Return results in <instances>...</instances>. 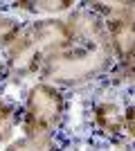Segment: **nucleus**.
I'll use <instances>...</instances> for the list:
<instances>
[{
  "instance_id": "obj_7",
  "label": "nucleus",
  "mask_w": 135,
  "mask_h": 151,
  "mask_svg": "<svg viewBox=\"0 0 135 151\" xmlns=\"http://www.w3.org/2000/svg\"><path fill=\"white\" fill-rule=\"evenodd\" d=\"M20 122V108L9 99H0V151L14 142V133Z\"/></svg>"
},
{
  "instance_id": "obj_1",
  "label": "nucleus",
  "mask_w": 135,
  "mask_h": 151,
  "mask_svg": "<svg viewBox=\"0 0 135 151\" xmlns=\"http://www.w3.org/2000/svg\"><path fill=\"white\" fill-rule=\"evenodd\" d=\"M65 20L74 29L77 43L47 59L39 72L41 81L54 83L63 90L88 86L104 77L115 63L106 25L99 16L88 9H74Z\"/></svg>"
},
{
  "instance_id": "obj_12",
  "label": "nucleus",
  "mask_w": 135,
  "mask_h": 151,
  "mask_svg": "<svg viewBox=\"0 0 135 151\" xmlns=\"http://www.w3.org/2000/svg\"><path fill=\"white\" fill-rule=\"evenodd\" d=\"M9 79V72H7V65H5V61H0V86Z\"/></svg>"
},
{
  "instance_id": "obj_6",
  "label": "nucleus",
  "mask_w": 135,
  "mask_h": 151,
  "mask_svg": "<svg viewBox=\"0 0 135 151\" xmlns=\"http://www.w3.org/2000/svg\"><path fill=\"white\" fill-rule=\"evenodd\" d=\"M16 9L29 16L39 18H59L61 14H70L77 9L74 0H27V2H16Z\"/></svg>"
},
{
  "instance_id": "obj_8",
  "label": "nucleus",
  "mask_w": 135,
  "mask_h": 151,
  "mask_svg": "<svg viewBox=\"0 0 135 151\" xmlns=\"http://www.w3.org/2000/svg\"><path fill=\"white\" fill-rule=\"evenodd\" d=\"M5 151H59L56 138H16Z\"/></svg>"
},
{
  "instance_id": "obj_10",
  "label": "nucleus",
  "mask_w": 135,
  "mask_h": 151,
  "mask_svg": "<svg viewBox=\"0 0 135 151\" xmlns=\"http://www.w3.org/2000/svg\"><path fill=\"white\" fill-rule=\"evenodd\" d=\"M124 135L135 140V104L124 108Z\"/></svg>"
},
{
  "instance_id": "obj_9",
  "label": "nucleus",
  "mask_w": 135,
  "mask_h": 151,
  "mask_svg": "<svg viewBox=\"0 0 135 151\" xmlns=\"http://www.w3.org/2000/svg\"><path fill=\"white\" fill-rule=\"evenodd\" d=\"M20 27L23 25H20L16 18L0 14V52H5L7 47H9V43L16 38V34L20 32Z\"/></svg>"
},
{
  "instance_id": "obj_11",
  "label": "nucleus",
  "mask_w": 135,
  "mask_h": 151,
  "mask_svg": "<svg viewBox=\"0 0 135 151\" xmlns=\"http://www.w3.org/2000/svg\"><path fill=\"white\" fill-rule=\"evenodd\" d=\"M122 77L135 88V65H126V68H122Z\"/></svg>"
},
{
  "instance_id": "obj_3",
  "label": "nucleus",
  "mask_w": 135,
  "mask_h": 151,
  "mask_svg": "<svg viewBox=\"0 0 135 151\" xmlns=\"http://www.w3.org/2000/svg\"><path fill=\"white\" fill-rule=\"evenodd\" d=\"M65 115H68L65 90L39 79L25 93L18 129L23 138H56Z\"/></svg>"
},
{
  "instance_id": "obj_5",
  "label": "nucleus",
  "mask_w": 135,
  "mask_h": 151,
  "mask_svg": "<svg viewBox=\"0 0 135 151\" xmlns=\"http://www.w3.org/2000/svg\"><path fill=\"white\" fill-rule=\"evenodd\" d=\"M90 120L95 131L104 138L117 140L124 135V108L115 101H97L90 111Z\"/></svg>"
},
{
  "instance_id": "obj_4",
  "label": "nucleus",
  "mask_w": 135,
  "mask_h": 151,
  "mask_svg": "<svg viewBox=\"0 0 135 151\" xmlns=\"http://www.w3.org/2000/svg\"><path fill=\"white\" fill-rule=\"evenodd\" d=\"M88 12L104 20L115 61L135 65V2H88Z\"/></svg>"
},
{
  "instance_id": "obj_2",
  "label": "nucleus",
  "mask_w": 135,
  "mask_h": 151,
  "mask_svg": "<svg viewBox=\"0 0 135 151\" xmlns=\"http://www.w3.org/2000/svg\"><path fill=\"white\" fill-rule=\"evenodd\" d=\"M77 43L74 29L65 18H39L20 27L5 50V65L9 77L25 79L39 75L47 59Z\"/></svg>"
}]
</instances>
